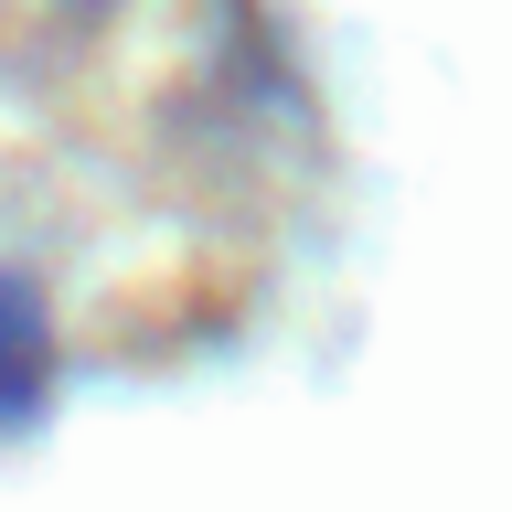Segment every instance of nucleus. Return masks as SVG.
Masks as SVG:
<instances>
[{
  "instance_id": "f257e3e1",
  "label": "nucleus",
  "mask_w": 512,
  "mask_h": 512,
  "mask_svg": "<svg viewBox=\"0 0 512 512\" xmlns=\"http://www.w3.org/2000/svg\"><path fill=\"white\" fill-rule=\"evenodd\" d=\"M43 384H54V320H43L32 278L0 267V427H22L43 406Z\"/></svg>"
}]
</instances>
